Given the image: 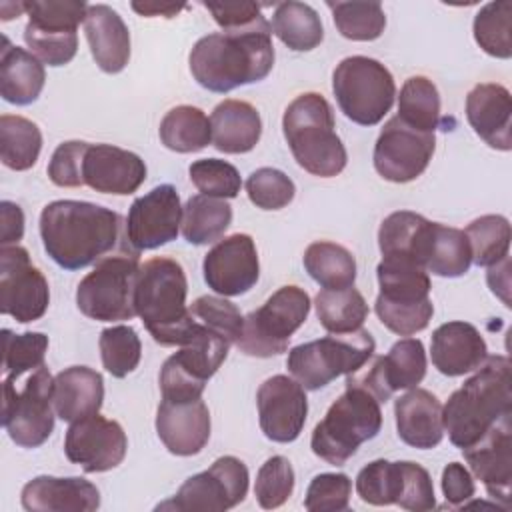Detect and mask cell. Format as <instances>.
<instances>
[{
    "label": "cell",
    "mask_w": 512,
    "mask_h": 512,
    "mask_svg": "<svg viewBox=\"0 0 512 512\" xmlns=\"http://www.w3.org/2000/svg\"><path fill=\"white\" fill-rule=\"evenodd\" d=\"M272 26L262 20L242 30H222L202 36L190 50L194 80L216 94L264 80L274 66Z\"/></svg>",
    "instance_id": "6da1fadb"
},
{
    "label": "cell",
    "mask_w": 512,
    "mask_h": 512,
    "mask_svg": "<svg viewBox=\"0 0 512 512\" xmlns=\"http://www.w3.org/2000/svg\"><path fill=\"white\" fill-rule=\"evenodd\" d=\"M38 228L46 254L60 268L82 270L116 248L122 218L100 204L54 200L42 208Z\"/></svg>",
    "instance_id": "7a4b0ae2"
},
{
    "label": "cell",
    "mask_w": 512,
    "mask_h": 512,
    "mask_svg": "<svg viewBox=\"0 0 512 512\" xmlns=\"http://www.w3.org/2000/svg\"><path fill=\"white\" fill-rule=\"evenodd\" d=\"M512 364L506 356H488L448 402L442 424L450 442L464 450L478 442L494 424L512 416Z\"/></svg>",
    "instance_id": "3957f363"
},
{
    "label": "cell",
    "mask_w": 512,
    "mask_h": 512,
    "mask_svg": "<svg viewBox=\"0 0 512 512\" xmlns=\"http://www.w3.org/2000/svg\"><path fill=\"white\" fill-rule=\"evenodd\" d=\"M186 294V272L174 258L156 256L140 264L134 308L156 344L180 346L184 342L192 324Z\"/></svg>",
    "instance_id": "277c9868"
},
{
    "label": "cell",
    "mask_w": 512,
    "mask_h": 512,
    "mask_svg": "<svg viewBox=\"0 0 512 512\" xmlns=\"http://www.w3.org/2000/svg\"><path fill=\"white\" fill-rule=\"evenodd\" d=\"M334 128L332 106L318 92L296 96L282 116L284 138L294 160L320 178L338 176L348 162L346 148Z\"/></svg>",
    "instance_id": "5b68a950"
},
{
    "label": "cell",
    "mask_w": 512,
    "mask_h": 512,
    "mask_svg": "<svg viewBox=\"0 0 512 512\" xmlns=\"http://www.w3.org/2000/svg\"><path fill=\"white\" fill-rule=\"evenodd\" d=\"M382 428L380 402L362 386L348 384L314 426L310 448L332 466L346 464L362 442L378 436Z\"/></svg>",
    "instance_id": "8992f818"
},
{
    "label": "cell",
    "mask_w": 512,
    "mask_h": 512,
    "mask_svg": "<svg viewBox=\"0 0 512 512\" xmlns=\"http://www.w3.org/2000/svg\"><path fill=\"white\" fill-rule=\"evenodd\" d=\"M376 276L380 292L374 310L380 322L398 336L422 332L434 314L428 272L412 262L382 258Z\"/></svg>",
    "instance_id": "52a82bcc"
},
{
    "label": "cell",
    "mask_w": 512,
    "mask_h": 512,
    "mask_svg": "<svg viewBox=\"0 0 512 512\" xmlns=\"http://www.w3.org/2000/svg\"><path fill=\"white\" fill-rule=\"evenodd\" d=\"M376 350L372 334L358 328L348 334H328L288 352L286 368L304 390H320L342 374L360 370Z\"/></svg>",
    "instance_id": "ba28073f"
},
{
    "label": "cell",
    "mask_w": 512,
    "mask_h": 512,
    "mask_svg": "<svg viewBox=\"0 0 512 512\" xmlns=\"http://www.w3.org/2000/svg\"><path fill=\"white\" fill-rule=\"evenodd\" d=\"M332 90L344 116L360 126H376L390 112L396 84L390 70L368 56L340 60L332 74Z\"/></svg>",
    "instance_id": "9c48e42d"
},
{
    "label": "cell",
    "mask_w": 512,
    "mask_h": 512,
    "mask_svg": "<svg viewBox=\"0 0 512 512\" xmlns=\"http://www.w3.org/2000/svg\"><path fill=\"white\" fill-rule=\"evenodd\" d=\"M140 272L136 252L104 256L76 288L78 310L98 322L132 320L136 316L134 290Z\"/></svg>",
    "instance_id": "30bf717a"
},
{
    "label": "cell",
    "mask_w": 512,
    "mask_h": 512,
    "mask_svg": "<svg viewBox=\"0 0 512 512\" xmlns=\"http://www.w3.org/2000/svg\"><path fill=\"white\" fill-rule=\"evenodd\" d=\"M310 296L294 284L278 288L260 308L244 316L242 334L236 342L240 352L256 358L278 356L288 350L292 334L306 322Z\"/></svg>",
    "instance_id": "8fae6325"
},
{
    "label": "cell",
    "mask_w": 512,
    "mask_h": 512,
    "mask_svg": "<svg viewBox=\"0 0 512 512\" xmlns=\"http://www.w3.org/2000/svg\"><path fill=\"white\" fill-rule=\"evenodd\" d=\"M4 400H2V424L10 440L22 448L42 446L54 430L52 390L54 378L46 366L36 368L16 388V382L4 378Z\"/></svg>",
    "instance_id": "7c38bea8"
},
{
    "label": "cell",
    "mask_w": 512,
    "mask_h": 512,
    "mask_svg": "<svg viewBox=\"0 0 512 512\" xmlns=\"http://www.w3.org/2000/svg\"><path fill=\"white\" fill-rule=\"evenodd\" d=\"M248 468L236 456L216 458L208 470L190 476L178 492L156 510L222 512L244 502L248 494Z\"/></svg>",
    "instance_id": "4fadbf2b"
},
{
    "label": "cell",
    "mask_w": 512,
    "mask_h": 512,
    "mask_svg": "<svg viewBox=\"0 0 512 512\" xmlns=\"http://www.w3.org/2000/svg\"><path fill=\"white\" fill-rule=\"evenodd\" d=\"M50 304L46 276L30 260L26 248H0V312L20 324L40 320Z\"/></svg>",
    "instance_id": "5bb4252c"
},
{
    "label": "cell",
    "mask_w": 512,
    "mask_h": 512,
    "mask_svg": "<svg viewBox=\"0 0 512 512\" xmlns=\"http://www.w3.org/2000/svg\"><path fill=\"white\" fill-rule=\"evenodd\" d=\"M436 150V136L404 124L398 116L390 118L374 144L376 172L394 184L416 180L430 164Z\"/></svg>",
    "instance_id": "9a60e30c"
},
{
    "label": "cell",
    "mask_w": 512,
    "mask_h": 512,
    "mask_svg": "<svg viewBox=\"0 0 512 512\" xmlns=\"http://www.w3.org/2000/svg\"><path fill=\"white\" fill-rule=\"evenodd\" d=\"M426 350L418 338H402L386 356H372L360 370L346 376L348 384L366 388L380 404L396 390L416 388L426 376Z\"/></svg>",
    "instance_id": "2e32d148"
},
{
    "label": "cell",
    "mask_w": 512,
    "mask_h": 512,
    "mask_svg": "<svg viewBox=\"0 0 512 512\" xmlns=\"http://www.w3.org/2000/svg\"><path fill=\"white\" fill-rule=\"evenodd\" d=\"M182 226V206L172 184H160L138 196L126 216L124 236L132 252L154 250L176 240Z\"/></svg>",
    "instance_id": "e0dca14e"
},
{
    "label": "cell",
    "mask_w": 512,
    "mask_h": 512,
    "mask_svg": "<svg viewBox=\"0 0 512 512\" xmlns=\"http://www.w3.org/2000/svg\"><path fill=\"white\" fill-rule=\"evenodd\" d=\"M126 450L128 438L124 428L116 420H108L100 414L72 422L66 430V458L88 474L116 468L122 464Z\"/></svg>",
    "instance_id": "ac0fdd59"
},
{
    "label": "cell",
    "mask_w": 512,
    "mask_h": 512,
    "mask_svg": "<svg viewBox=\"0 0 512 512\" xmlns=\"http://www.w3.org/2000/svg\"><path fill=\"white\" fill-rule=\"evenodd\" d=\"M258 420L264 436L272 442H294L308 416V398L304 388L286 374H274L264 380L256 392Z\"/></svg>",
    "instance_id": "d6986e66"
},
{
    "label": "cell",
    "mask_w": 512,
    "mask_h": 512,
    "mask_svg": "<svg viewBox=\"0 0 512 512\" xmlns=\"http://www.w3.org/2000/svg\"><path fill=\"white\" fill-rule=\"evenodd\" d=\"M204 280L220 296L246 294L260 276L256 244L250 234H230L218 240L202 262Z\"/></svg>",
    "instance_id": "ffe728a7"
},
{
    "label": "cell",
    "mask_w": 512,
    "mask_h": 512,
    "mask_svg": "<svg viewBox=\"0 0 512 512\" xmlns=\"http://www.w3.org/2000/svg\"><path fill=\"white\" fill-rule=\"evenodd\" d=\"M472 474L482 480L490 498L510 508L512 484V416L494 424L478 442L462 450Z\"/></svg>",
    "instance_id": "44dd1931"
},
{
    "label": "cell",
    "mask_w": 512,
    "mask_h": 512,
    "mask_svg": "<svg viewBox=\"0 0 512 512\" xmlns=\"http://www.w3.org/2000/svg\"><path fill=\"white\" fill-rule=\"evenodd\" d=\"M82 180L84 186L96 192L128 196L146 180V164L130 150L88 142L82 160Z\"/></svg>",
    "instance_id": "7402d4cb"
},
{
    "label": "cell",
    "mask_w": 512,
    "mask_h": 512,
    "mask_svg": "<svg viewBox=\"0 0 512 512\" xmlns=\"http://www.w3.org/2000/svg\"><path fill=\"white\" fill-rule=\"evenodd\" d=\"M156 434L170 454L194 456L210 440V410L202 398L162 400L156 412Z\"/></svg>",
    "instance_id": "603a6c76"
},
{
    "label": "cell",
    "mask_w": 512,
    "mask_h": 512,
    "mask_svg": "<svg viewBox=\"0 0 512 512\" xmlns=\"http://www.w3.org/2000/svg\"><path fill=\"white\" fill-rule=\"evenodd\" d=\"M430 356L440 374L456 378L474 372L488 358V346L474 324L452 320L432 332Z\"/></svg>",
    "instance_id": "cb8c5ba5"
},
{
    "label": "cell",
    "mask_w": 512,
    "mask_h": 512,
    "mask_svg": "<svg viewBox=\"0 0 512 512\" xmlns=\"http://www.w3.org/2000/svg\"><path fill=\"white\" fill-rule=\"evenodd\" d=\"M466 120L490 148H512V100L506 86L496 82L476 84L466 96Z\"/></svg>",
    "instance_id": "d4e9b609"
},
{
    "label": "cell",
    "mask_w": 512,
    "mask_h": 512,
    "mask_svg": "<svg viewBox=\"0 0 512 512\" xmlns=\"http://www.w3.org/2000/svg\"><path fill=\"white\" fill-rule=\"evenodd\" d=\"M28 512H92L100 508L98 488L80 476H36L20 494Z\"/></svg>",
    "instance_id": "484cf974"
},
{
    "label": "cell",
    "mask_w": 512,
    "mask_h": 512,
    "mask_svg": "<svg viewBox=\"0 0 512 512\" xmlns=\"http://www.w3.org/2000/svg\"><path fill=\"white\" fill-rule=\"evenodd\" d=\"M396 430L404 444L420 450L436 448L444 438L442 404L424 388H410L394 402Z\"/></svg>",
    "instance_id": "4316f807"
},
{
    "label": "cell",
    "mask_w": 512,
    "mask_h": 512,
    "mask_svg": "<svg viewBox=\"0 0 512 512\" xmlns=\"http://www.w3.org/2000/svg\"><path fill=\"white\" fill-rule=\"evenodd\" d=\"M84 34L94 62L106 74H118L130 60V30L106 4H88Z\"/></svg>",
    "instance_id": "83f0119b"
},
{
    "label": "cell",
    "mask_w": 512,
    "mask_h": 512,
    "mask_svg": "<svg viewBox=\"0 0 512 512\" xmlns=\"http://www.w3.org/2000/svg\"><path fill=\"white\" fill-rule=\"evenodd\" d=\"M432 220L410 210L388 214L378 228V248L384 260H404L424 268L432 234Z\"/></svg>",
    "instance_id": "f1b7e54d"
},
{
    "label": "cell",
    "mask_w": 512,
    "mask_h": 512,
    "mask_svg": "<svg viewBox=\"0 0 512 512\" xmlns=\"http://www.w3.org/2000/svg\"><path fill=\"white\" fill-rule=\"evenodd\" d=\"M104 400V378L88 366H70L54 376L52 402L56 416L78 422L100 412Z\"/></svg>",
    "instance_id": "f546056e"
},
{
    "label": "cell",
    "mask_w": 512,
    "mask_h": 512,
    "mask_svg": "<svg viewBox=\"0 0 512 512\" xmlns=\"http://www.w3.org/2000/svg\"><path fill=\"white\" fill-rule=\"evenodd\" d=\"M212 142L224 154H246L262 136L258 110L246 100H222L210 116Z\"/></svg>",
    "instance_id": "4dcf8cb0"
},
{
    "label": "cell",
    "mask_w": 512,
    "mask_h": 512,
    "mask_svg": "<svg viewBox=\"0 0 512 512\" xmlns=\"http://www.w3.org/2000/svg\"><path fill=\"white\" fill-rule=\"evenodd\" d=\"M2 42L0 96L14 106H28L38 100L44 88V64L32 52L10 44L6 36Z\"/></svg>",
    "instance_id": "1f68e13d"
},
{
    "label": "cell",
    "mask_w": 512,
    "mask_h": 512,
    "mask_svg": "<svg viewBox=\"0 0 512 512\" xmlns=\"http://www.w3.org/2000/svg\"><path fill=\"white\" fill-rule=\"evenodd\" d=\"M232 222V206L222 198L196 194L182 208V236L188 244L204 246L224 236Z\"/></svg>",
    "instance_id": "d6a6232c"
},
{
    "label": "cell",
    "mask_w": 512,
    "mask_h": 512,
    "mask_svg": "<svg viewBox=\"0 0 512 512\" xmlns=\"http://www.w3.org/2000/svg\"><path fill=\"white\" fill-rule=\"evenodd\" d=\"M272 32L294 52L314 50L324 40V26L318 12L304 2H280L272 16Z\"/></svg>",
    "instance_id": "836d02e7"
},
{
    "label": "cell",
    "mask_w": 512,
    "mask_h": 512,
    "mask_svg": "<svg viewBox=\"0 0 512 512\" xmlns=\"http://www.w3.org/2000/svg\"><path fill=\"white\" fill-rule=\"evenodd\" d=\"M160 142L178 154H190L206 148L212 142L208 116L190 104H180L168 110L158 128Z\"/></svg>",
    "instance_id": "e575fe53"
},
{
    "label": "cell",
    "mask_w": 512,
    "mask_h": 512,
    "mask_svg": "<svg viewBox=\"0 0 512 512\" xmlns=\"http://www.w3.org/2000/svg\"><path fill=\"white\" fill-rule=\"evenodd\" d=\"M314 308L320 324L330 334H348L362 328L368 318V304L354 288H322L314 298Z\"/></svg>",
    "instance_id": "d590c367"
},
{
    "label": "cell",
    "mask_w": 512,
    "mask_h": 512,
    "mask_svg": "<svg viewBox=\"0 0 512 512\" xmlns=\"http://www.w3.org/2000/svg\"><path fill=\"white\" fill-rule=\"evenodd\" d=\"M304 268L322 288H348L356 280V260L348 248L318 240L304 250Z\"/></svg>",
    "instance_id": "8d00e7d4"
},
{
    "label": "cell",
    "mask_w": 512,
    "mask_h": 512,
    "mask_svg": "<svg viewBox=\"0 0 512 512\" xmlns=\"http://www.w3.org/2000/svg\"><path fill=\"white\" fill-rule=\"evenodd\" d=\"M40 150L42 132L36 122L14 114L0 116V158L6 168L16 172L30 170Z\"/></svg>",
    "instance_id": "74e56055"
},
{
    "label": "cell",
    "mask_w": 512,
    "mask_h": 512,
    "mask_svg": "<svg viewBox=\"0 0 512 512\" xmlns=\"http://www.w3.org/2000/svg\"><path fill=\"white\" fill-rule=\"evenodd\" d=\"M470 266L472 250L464 230L436 222L424 270L442 278H458L464 276Z\"/></svg>",
    "instance_id": "f35d334b"
},
{
    "label": "cell",
    "mask_w": 512,
    "mask_h": 512,
    "mask_svg": "<svg viewBox=\"0 0 512 512\" xmlns=\"http://www.w3.org/2000/svg\"><path fill=\"white\" fill-rule=\"evenodd\" d=\"M404 124L434 134L440 124V94L426 76H410L398 96V114Z\"/></svg>",
    "instance_id": "ab89813d"
},
{
    "label": "cell",
    "mask_w": 512,
    "mask_h": 512,
    "mask_svg": "<svg viewBox=\"0 0 512 512\" xmlns=\"http://www.w3.org/2000/svg\"><path fill=\"white\" fill-rule=\"evenodd\" d=\"M28 22L24 28L50 36H78L88 4L82 0H32L24 2Z\"/></svg>",
    "instance_id": "60d3db41"
},
{
    "label": "cell",
    "mask_w": 512,
    "mask_h": 512,
    "mask_svg": "<svg viewBox=\"0 0 512 512\" xmlns=\"http://www.w3.org/2000/svg\"><path fill=\"white\" fill-rule=\"evenodd\" d=\"M470 250L472 262L476 266H494L500 260L508 258L512 230L510 222L502 214H484L472 220L464 230Z\"/></svg>",
    "instance_id": "b9f144b4"
},
{
    "label": "cell",
    "mask_w": 512,
    "mask_h": 512,
    "mask_svg": "<svg viewBox=\"0 0 512 512\" xmlns=\"http://www.w3.org/2000/svg\"><path fill=\"white\" fill-rule=\"evenodd\" d=\"M476 44L494 58L508 60L512 56V2H488L474 16L472 24Z\"/></svg>",
    "instance_id": "7bdbcfd3"
},
{
    "label": "cell",
    "mask_w": 512,
    "mask_h": 512,
    "mask_svg": "<svg viewBox=\"0 0 512 512\" xmlns=\"http://www.w3.org/2000/svg\"><path fill=\"white\" fill-rule=\"evenodd\" d=\"M338 32L354 42H370L382 36L386 14L380 2H326Z\"/></svg>",
    "instance_id": "ee69618b"
},
{
    "label": "cell",
    "mask_w": 512,
    "mask_h": 512,
    "mask_svg": "<svg viewBox=\"0 0 512 512\" xmlns=\"http://www.w3.org/2000/svg\"><path fill=\"white\" fill-rule=\"evenodd\" d=\"M98 348H100L102 366L114 378L128 376L140 364L142 342L138 332L132 326L118 324V326L104 328L98 338Z\"/></svg>",
    "instance_id": "f6af8a7d"
},
{
    "label": "cell",
    "mask_w": 512,
    "mask_h": 512,
    "mask_svg": "<svg viewBox=\"0 0 512 512\" xmlns=\"http://www.w3.org/2000/svg\"><path fill=\"white\" fill-rule=\"evenodd\" d=\"M2 370L4 376L18 380L26 372H34L44 366V356L48 350V336L42 332L14 334L12 330H2Z\"/></svg>",
    "instance_id": "bcb514c9"
},
{
    "label": "cell",
    "mask_w": 512,
    "mask_h": 512,
    "mask_svg": "<svg viewBox=\"0 0 512 512\" xmlns=\"http://www.w3.org/2000/svg\"><path fill=\"white\" fill-rule=\"evenodd\" d=\"M400 492L398 462L378 458L366 464L356 476V494L372 506L396 504Z\"/></svg>",
    "instance_id": "7dc6e473"
},
{
    "label": "cell",
    "mask_w": 512,
    "mask_h": 512,
    "mask_svg": "<svg viewBox=\"0 0 512 512\" xmlns=\"http://www.w3.org/2000/svg\"><path fill=\"white\" fill-rule=\"evenodd\" d=\"M294 468L284 456H270L258 470L254 496L264 510L280 508L294 492Z\"/></svg>",
    "instance_id": "c3c4849f"
},
{
    "label": "cell",
    "mask_w": 512,
    "mask_h": 512,
    "mask_svg": "<svg viewBox=\"0 0 512 512\" xmlns=\"http://www.w3.org/2000/svg\"><path fill=\"white\" fill-rule=\"evenodd\" d=\"M190 182L206 196L230 200L236 198L242 188V178L236 166L218 158H202L188 168Z\"/></svg>",
    "instance_id": "681fc988"
},
{
    "label": "cell",
    "mask_w": 512,
    "mask_h": 512,
    "mask_svg": "<svg viewBox=\"0 0 512 512\" xmlns=\"http://www.w3.org/2000/svg\"><path fill=\"white\" fill-rule=\"evenodd\" d=\"M246 194L256 208L280 210L294 200V182L278 168H258L246 180Z\"/></svg>",
    "instance_id": "f907efd6"
},
{
    "label": "cell",
    "mask_w": 512,
    "mask_h": 512,
    "mask_svg": "<svg viewBox=\"0 0 512 512\" xmlns=\"http://www.w3.org/2000/svg\"><path fill=\"white\" fill-rule=\"evenodd\" d=\"M188 310L194 320L214 330L216 334L224 336L230 344L238 342L244 326V316L240 314L236 304H232L230 300L206 294L196 298Z\"/></svg>",
    "instance_id": "816d5d0a"
},
{
    "label": "cell",
    "mask_w": 512,
    "mask_h": 512,
    "mask_svg": "<svg viewBox=\"0 0 512 512\" xmlns=\"http://www.w3.org/2000/svg\"><path fill=\"white\" fill-rule=\"evenodd\" d=\"M352 480L342 472H324L312 478L304 508L310 512H340L350 504Z\"/></svg>",
    "instance_id": "f5cc1de1"
},
{
    "label": "cell",
    "mask_w": 512,
    "mask_h": 512,
    "mask_svg": "<svg viewBox=\"0 0 512 512\" xmlns=\"http://www.w3.org/2000/svg\"><path fill=\"white\" fill-rule=\"evenodd\" d=\"M400 492L396 504L410 512H428L436 508L434 484L428 470L410 460H398Z\"/></svg>",
    "instance_id": "db71d44e"
},
{
    "label": "cell",
    "mask_w": 512,
    "mask_h": 512,
    "mask_svg": "<svg viewBox=\"0 0 512 512\" xmlns=\"http://www.w3.org/2000/svg\"><path fill=\"white\" fill-rule=\"evenodd\" d=\"M88 148V142L82 140H68L62 142L48 164V178L52 184L60 188H80L84 186L82 180V160L84 152Z\"/></svg>",
    "instance_id": "11a10c76"
},
{
    "label": "cell",
    "mask_w": 512,
    "mask_h": 512,
    "mask_svg": "<svg viewBox=\"0 0 512 512\" xmlns=\"http://www.w3.org/2000/svg\"><path fill=\"white\" fill-rule=\"evenodd\" d=\"M222 30L250 28L262 20V6L256 2H202Z\"/></svg>",
    "instance_id": "9f6ffc18"
},
{
    "label": "cell",
    "mask_w": 512,
    "mask_h": 512,
    "mask_svg": "<svg viewBox=\"0 0 512 512\" xmlns=\"http://www.w3.org/2000/svg\"><path fill=\"white\" fill-rule=\"evenodd\" d=\"M442 492L450 506L458 508L476 494V484L470 470L460 462H450L442 470Z\"/></svg>",
    "instance_id": "6f0895ef"
},
{
    "label": "cell",
    "mask_w": 512,
    "mask_h": 512,
    "mask_svg": "<svg viewBox=\"0 0 512 512\" xmlns=\"http://www.w3.org/2000/svg\"><path fill=\"white\" fill-rule=\"evenodd\" d=\"M0 244H18L24 236V212L18 204L10 200L0 202Z\"/></svg>",
    "instance_id": "680465c9"
},
{
    "label": "cell",
    "mask_w": 512,
    "mask_h": 512,
    "mask_svg": "<svg viewBox=\"0 0 512 512\" xmlns=\"http://www.w3.org/2000/svg\"><path fill=\"white\" fill-rule=\"evenodd\" d=\"M184 4H158V2H132V10H136L140 16H164L174 18Z\"/></svg>",
    "instance_id": "91938a15"
},
{
    "label": "cell",
    "mask_w": 512,
    "mask_h": 512,
    "mask_svg": "<svg viewBox=\"0 0 512 512\" xmlns=\"http://www.w3.org/2000/svg\"><path fill=\"white\" fill-rule=\"evenodd\" d=\"M22 12H26L24 2H2V4H0V18H2V20L18 18Z\"/></svg>",
    "instance_id": "94428289"
}]
</instances>
